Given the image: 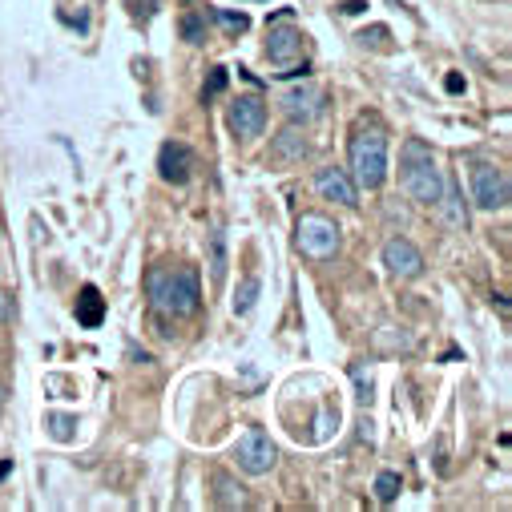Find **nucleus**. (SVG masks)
<instances>
[{"mask_svg":"<svg viewBox=\"0 0 512 512\" xmlns=\"http://www.w3.org/2000/svg\"><path fill=\"white\" fill-rule=\"evenodd\" d=\"M400 186L420 206H436L440 194H444V174H440L432 150L424 142H416V138L404 142V150H400Z\"/></svg>","mask_w":512,"mask_h":512,"instance_id":"nucleus-3","label":"nucleus"},{"mask_svg":"<svg viewBox=\"0 0 512 512\" xmlns=\"http://www.w3.org/2000/svg\"><path fill=\"white\" fill-rule=\"evenodd\" d=\"M375 496H379V504H392L400 496V472H379L375 476Z\"/></svg>","mask_w":512,"mask_h":512,"instance_id":"nucleus-18","label":"nucleus"},{"mask_svg":"<svg viewBox=\"0 0 512 512\" xmlns=\"http://www.w3.org/2000/svg\"><path fill=\"white\" fill-rule=\"evenodd\" d=\"M512 198V186H508V174L492 162H480L472 166V202L480 210H504Z\"/></svg>","mask_w":512,"mask_h":512,"instance_id":"nucleus-5","label":"nucleus"},{"mask_svg":"<svg viewBox=\"0 0 512 512\" xmlns=\"http://www.w3.org/2000/svg\"><path fill=\"white\" fill-rule=\"evenodd\" d=\"M49 428H53V436L65 444V440H73V428H77V424H73L69 416H53V420H49Z\"/></svg>","mask_w":512,"mask_h":512,"instance_id":"nucleus-22","label":"nucleus"},{"mask_svg":"<svg viewBox=\"0 0 512 512\" xmlns=\"http://www.w3.org/2000/svg\"><path fill=\"white\" fill-rule=\"evenodd\" d=\"M347 162H351V182L359 190H379L388 182V134L375 117H359L351 142H347Z\"/></svg>","mask_w":512,"mask_h":512,"instance_id":"nucleus-1","label":"nucleus"},{"mask_svg":"<svg viewBox=\"0 0 512 512\" xmlns=\"http://www.w3.org/2000/svg\"><path fill=\"white\" fill-rule=\"evenodd\" d=\"M319 101H323V93H319V85H311V81H307V85H295V89L283 93V109H287L295 121H311V117L323 109Z\"/></svg>","mask_w":512,"mask_h":512,"instance_id":"nucleus-13","label":"nucleus"},{"mask_svg":"<svg viewBox=\"0 0 512 512\" xmlns=\"http://www.w3.org/2000/svg\"><path fill=\"white\" fill-rule=\"evenodd\" d=\"M460 89H464V77L452 73V77H448V93H460Z\"/></svg>","mask_w":512,"mask_h":512,"instance_id":"nucleus-25","label":"nucleus"},{"mask_svg":"<svg viewBox=\"0 0 512 512\" xmlns=\"http://www.w3.org/2000/svg\"><path fill=\"white\" fill-rule=\"evenodd\" d=\"M234 460H238V468L250 472V476H267V472L275 468V460H279V448L271 444V436H267L263 428H250V432L238 440Z\"/></svg>","mask_w":512,"mask_h":512,"instance_id":"nucleus-6","label":"nucleus"},{"mask_svg":"<svg viewBox=\"0 0 512 512\" xmlns=\"http://www.w3.org/2000/svg\"><path fill=\"white\" fill-rule=\"evenodd\" d=\"M230 130H234V138H242V142H250V138H259L263 134V125H267V105L259 101V97H238L234 105H230Z\"/></svg>","mask_w":512,"mask_h":512,"instance_id":"nucleus-8","label":"nucleus"},{"mask_svg":"<svg viewBox=\"0 0 512 512\" xmlns=\"http://www.w3.org/2000/svg\"><path fill=\"white\" fill-rule=\"evenodd\" d=\"M259 291H263V283L250 275V279L238 287V299H234V315H250V311H254V303H259Z\"/></svg>","mask_w":512,"mask_h":512,"instance_id":"nucleus-17","label":"nucleus"},{"mask_svg":"<svg viewBox=\"0 0 512 512\" xmlns=\"http://www.w3.org/2000/svg\"><path fill=\"white\" fill-rule=\"evenodd\" d=\"M230 33H246L250 29V17H242V13H214Z\"/></svg>","mask_w":512,"mask_h":512,"instance_id":"nucleus-21","label":"nucleus"},{"mask_svg":"<svg viewBox=\"0 0 512 512\" xmlns=\"http://www.w3.org/2000/svg\"><path fill=\"white\" fill-rule=\"evenodd\" d=\"M190 170H194V154H190V146H182V142H166L162 154H158V174H162L166 182L182 186V182H190Z\"/></svg>","mask_w":512,"mask_h":512,"instance_id":"nucleus-11","label":"nucleus"},{"mask_svg":"<svg viewBox=\"0 0 512 512\" xmlns=\"http://www.w3.org/2000/svg\"><path fill=\"white\" fill-rule=\"evenodd\" d=\"M315 190H319L327 202L359 206V186H355V182H351V174H347V170H339V166L319 170V174H315Z\"/></svg>","mask_w":512,"mask_h":512,"instance_id":"nucleus-10","label":"nucleus"},{"mask_svg":"<svg viewBox=\"0 0 512 512\" xmlns=\"http://www.w3.org/2000/svg\"><path fill=\"white\" fill-rule=\"evenodd\" d=\"M440 222L452 230V234H464V226H468V214H464V202H460V194L444 182V194H440Z\"/></svg>","mask_w":512,"mask_h":512,"instance_id":"nucleus-14","label":"nucleus"},{"mask_svg":"<svg viewBox=\"0 0 512 512\" xmlns=\"http://www.w3.org/2000/svg\"><path fill=\"white\" fill-rule=\"evenodd\" d=\"M182 37H186L190 45H202V41H206V33H202V25H198L194 17H186V21H182Z\"/></svg>","mask_w":512,"mask_h":512,"instance_id":"nucleus-23","label":"nucleus"},{"mask_svg":"<svg viewBox=\"0 0 512 512\" xmlns=\"http://www.w3.org/2000/svg\"><path fill=\"white\" fill-rule=\"evenodd\" d=\"M9 468H13V460H5V464H0V480H5V476H9Z\"/></svg>","mask_w":512,"mask_h":512,"instance_id":"nucleus-26","label":"nucleus"},{"mask_svg":"<svg viewBox=\"0 0 512 512\" xmlns=\"http://www.w3.org/2000/svg\"><path fill=\"white\" fill-rule=\"evenodd\" d=\"M383 267H388L396 279H420L424 275V254L416 250V242L396 234V238L383 242Z\"/></svg>","mask_w":512,"mask_h":512,"instance_id":"nucleus-7","label":"nucleus"},{"mask_svg":"<svg viewBox=\"0 0 512 512\" xmlns=\"http://www.w3.org/2000/svg\"><path fill=\"white\" fill-rule=\"evenodd\" d=\"M307 134L299 130V125H287V130H279V138L271 142V162L275 166H295L307 158Z\"/></svg>","mask_w":512,"mask_h":512,"instance_id":"nucleus-12","label":"nucleus"},{"mask_svg":"<svg viewBox=\"0 0 512 512\" xmlns=\"http://www.w3.org/2000/svg\"><path fill=\"white\" fill-rule=\"evenodd\" d=\"M150 307L166 319H186L198 311L202 303V287H198V271L194 267H166V271H154L150 283Z\"/></svg>","mask_w":512,"mask_h":512,"instance_id":"nucleus-2","label":"nucleus"},{"mask_svg":"<svg viewBox=\"0 0 512 512\" xmlns=\"http://www.w3.org/2000/svg\"><path fill=\"white\" fill-rule=\"evenodd\" d=\"M222 89H226V69H210V81H206V89H202V101L218 97Z\"/></svg>","mask_w":512,"mask_h":512,"instance_id":"nucleus-20","label":"nucleus"},{"mask_svg":"<svg viewBox=\"0 0 512 512\" xmlns=\"http://www.w3.org/2000/svg\"><path fill=\"white\" fill-rule=\"evenodd\" d=\"M13 315V299L5 295V291H0V319H9Z\"/></svg>","mask_w":512,"mask_h":512,"instance_id":"nucleus-24","label":"nucleus"},{"mask_svg":"<svg viewBox=\"0 0 512 512\" xmlns=\"http://www.w3.org/2000/svg\"><path fill=\"white\" fill-rule=\"evenodd\" d=\"M267 57H271V65L283 69L279 77H287V69H295L299 57H303V33L295 25H275L271 41H267Z\"/></svg>","mask_w":512,"mask_h":512,"instance_id":"nucleus-9","label":"nucleus"},{"mask_svg":"<svg viewBox=\"0 0 512 512\" xmlns=\"http://www.w3.org/2000/svg\"><path fill=\"white\" fill-rule=\"evenodd\" d=\"M210 246H214V259H210V279H214V283H222V275H226V250H222V234H214V238H210Z\"/></svg>","mask_w":512,"mask_h":512,"instance_id":"nucleus-19","label":"nucleus"},{"mask_svg":"<svg viewBox=\"0 0 512 512\" xmlns=\"http://www.w3.org/2000/svg\"><path fill=\"white\" fill-rule=\"evenodd\" d=\"M105 315V303H101V291L97 287H85L81 299H77V323L81 327H97Z\"/></svg>","mask_w":512,"mask_h":512,"instance_id":"nucleus-16","label":"nucleus"},{"mask_svg":"<svg viewBox=\"0 0 512 512\" xmlns=\"http://www.w3.org/2000/svg\"><path fill=\"white\" fill-rule=\"evenodd\" d=\"M214 488H218V508H246L250 504V496H246V488L242 484H234L226 472H214Z\"/></svg>","mask_w":512,"mask_h":512,"instance_id":"nucleus-15","label":"nucleus"},{"mask_svg":"<svg viewBox=\"0 0 512 512\" xmlns=\"http://www.w3.org/2000/svg\"><path fill=\"white\" fill-rule=\"evenodd\" d=\"M339 234H343V230H339L327 214H315V210L295 222V246H299L303 259H315V263L331 259V254L339 250Z\"/></svg>","mask_w":512,"mask_h":512,"instance_id":"nucleus-4","label":"nucleus"}]
</instances>
